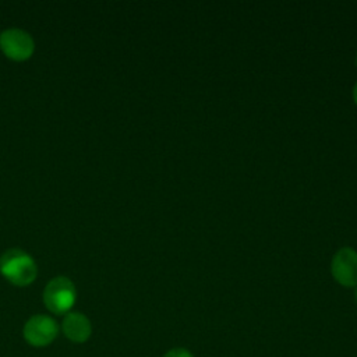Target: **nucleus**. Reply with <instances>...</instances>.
Wrapping results in <instances>:
<instances>
[{
	"instance_id": "1",
	"label": "nucleus",
	"mask_w": 357,
	"mask_h": 357,
	"mask_svg": "<svg viewBox=\"0 0 357 357\" xmlns=\"http://www.w3.org/2000/svg\"><path fill=\"white\" fill-rule=\"evenodd\" d=\"M0 272L14 286L24 287L36 279L38 268L28 252L11 248L0 257Z\"/></svg>"
},
{
	"instance_id": "9",
	"label": "nucleus",
	"mask_w": 357,
	"mask_h": 357,
	"mask_svg": "<svg viewBox=\"0 0 357 357\" xmlns=\"http://www.w3.org/2000/svg\"><path fill=\"white\" fill-rule=\"evenodd\" d=\"M354 297H356V301H357V287H356V290H354Z\"/></svg>"
},
{
	"instance_id": "4",
	"label": "nucleus",
	"mask_w": 357,
	"mask_h": 357,
	"mask_svg": "<svg viewBox=\"0 0 357 357\" xmlns=\"http://www.w3.org/2000/svg\"><path fill=\"white\" fill-rule=\"evenodd\" d=\"M0 49L14 61H25L32 56L35 42L26 31L10 28L0 33Z\"/></svg>"
},
{
	"instance_id": "6",
	"label": "nucleus",
	"mask_w": 357,
	"mask_h": 357,
	"mask_svg": "<svg viewBox=\"0 0 357 357\" xmlns=\"http://www.w3.org/2000/svg\"><path fill=\"white\" fill-rule=\"evenodd\" d=\"M61 331L73 343H85L92 335V324L85 314L73 311L66 314L61 324Z\"/></svg>"
},
{
	"instance_id": "8",
	"label": "nucleus",
	"mask_w": 357,
	"mask_h": 357,
	"mask_svg": "<svg viewBox=\"0 0 357 357\" xmlns=\"http://www.w3.org/2000/svg\"><path fill=\"white\" fill-rule=\"evenodd\" d=\"M351 93H353V100H354V103H356V106H357V82L354 84Z\"/></svg>"
},
{
	"instance_id": "10",
	"label": "nucleus",
	"mask_w": 357,
	"mask_h": 357,
	"mask_svg": "<svg viewBox=\"0 0 357 357\" xmlns=\"http://www.w3.org/2000/svg\"><path fill=\"white\" fill-rule=\"evenodd\" d=\"M356 66H357V56H356Z\"/></svg>"
},
{
	"instance_id": "5",
	"label": "nucleus",
	"mask_w": 357,
	"mask_h": 357,
	"mask_svg": "<svg viewBox=\"0 0 357 357\" xmlns=\"http://www.w3.org/2000/svg\"><path fill=\"white\" fill-rule=\"evenodd\" d=\"M331 273L343 287L357 286V251L351 247L337 250L331 261Z\"/></svg>"
},
{
	"instance_id": "2",
	"label": "nucleus",
	"mask_w": 357,
	"mask_h": 357,
	"mask_svg": "<svg viewBox=\"0 0 357 357\" xmlns=\"http://www.w3.org/2000/svg\"><path fill=\"white\" fill-rule=\"evenodd\" d=\"M77 298L74 283L66 276L53 278L43 290V304L57 315L67 314L73 308Z\"/></svg>"
},
{
	"instance_id": "3",
	"label": "nucleus",
	"mask_w": 357,
	"mask_h": 357,
	"mask_svg": "<svg viewBox=\"0 0 357 357\" xmlns=\"http://www.w3.org/2000/svg\"><path fill=\"white\" fill-rule=\"evenodd\" d=\"M22 335L28 344L33 347H45L53 343V340L57 337L59 325L52 317L38 314L25 322Z\"/></svg>"
},
{
	"instance_id": "7",
	"label": "nucleus",
	"mask_w": 357,
	"mask_h": 357,
	"mask_svg": "<svg viewBox=\"0 0 357 357\" xmlns=\"http://www.w3.org/2000/svg\"><path fill=\"white\" fill-rule=\"evenodd\" d=\"M163 357H194V354L184 347H174L167 350Z\"/></svg>"
}]
</instances>
